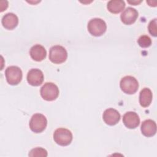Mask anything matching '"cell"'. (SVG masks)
Returning <instances> with one entry per match:
<instances>
[{"instance_id":"cell-9","label":"cell","mask_w":157,"mask_h":157,"mask_svg":"<svg viewBox=\"0 0 157 157\" xmlns=\"http://www.w3.org/2000/svg\"><path fill=\"white\" fill-rule=\"evenodd\" d=\"M102 118L107 124L113 126L119 122L120 114L117 110L113 108H109L104 112Z\"/></svg>"},{"instance_id":"cell-3","label":"cell","mask_w":157,"mask_h":157,"mask_svg":"<svg viewBox=\"0 0 157 157\" xmlns=\"http://www.w3.org/2000/svg\"><path fill=\"white\" fill-rule=\"evenodd\" d=\"M67 58V52L65 48L61 45L52 47L49 52V59L55 64L64 63Z\"/></svg>"},{"instance_id":"cell-2","label":"cell","mask_w":157,"mask_h":157,"mask_svg":"<svg viewBox=\"0 0 157 157\" xmlns=\"http://www.w3.org/2000/svg\"><path fill=\"white\" fill-rule=\"evenodd\" d=\"M53 139L57 144L61 146H67L72 140V134L67 129L58 128L53 133Z\"/></svg>"},{"instance_id":"cell-15","label":"cell","mask_w":157,"mask_h":157,"mask_svg":"<svg viewBox=\"0 0 157 157\" xmlns=\"http://www.w3.org/2000/svg\"><path fill=\"white\" fill-rule=\"evenodd\" d=\"M153 98V94L151 91L148 88H144L142 89L139 94V103L143 107H148Z\"/></svg>"},{"instance_id":"cell-7","label":"cell","mask_w":157,"mask_h":157,"mask_svg":"<svg viewBox=\"0 0 157 157\" xmlns=\"http://www.w3.org/2000/svg\"><path fill=\"white\" fill-rule=\"evenodd\" d=\"M5 75L8 83L12 85H16L21 82L23 74L20 67L11 66L6 69Z\"/></svg>"},{"instance_id":"cell-16","label":"cell","mask_w":157,"mask_h":157,"mask_svg":"<svg viewBox=\"0 0 157 157\" xmlns=\"http://www.w3.org/2000/svg\"><path fill=\"white\" fill-rule=\"evenodd\" d=\"M125 7V3L121 0H111L108 2L107 7L109 12L113 13H118Z\"/></svg>"},{"instance_id":"cell-10","label":"cell","mask_w":157,"mask_h":157,"mask_svg":"<svg viewBox=\"0 0 157 157\" xmlns=\"http://www.w3.org/2000/svg\"><path fill=\"white\" fill-rule=\"evenodd\" d=\"M123 122L126 127L129 129L137 128L140 123V118L134 112H128L123 117Z\"/></svg>"},{"instance_id":"cell-12","label":"cell","mask_w":157,"mask_h":157,"mask_svg":"<svg viewBox=\"0 0 157 157\" xmlns=\"http://www.w3.org/2000/svg\"><path fill=\"white\" fill-rule=\"evenodd\" d=\"M141 132L146 137H152L156 132V124L155 121L148 119L144 121L141 124Z\"/></svg>"},{"instance_id":"cell-14","label":"cell","mask_w":157,"mask_h":157,"mask_svg":"<svg viewBox=\"0 0 157 157\" xmlns=\"http://www.w3.org/2000/svg\"><path fill=\"white\" fill-rule=\"evenodd\" d=\"M18 23V17L13 13H7L2 18V24L7 29H14Z\"/></svg>"},{"instance_id":"cell-13","label":"cell","mask_w":157,"mask_h":157,"mask_svg":"<svg viewBox=\"0 0 157 157\" xmlns=\"http://www.w3.org/2000/svg\"><path fill=\"white\" fill-rule=\"evenodd\" d=\"M29 55L33 60L36 61H41L45 58L47 52L42 45L37 44L33 45L31 48Z\"/></svg>"},{"instance_id":"cell-6","label":"cell","mask_w":157,"mask_h":157,"mask_svg":"<svg viewBox=\"0 0 157 157\" xmlns=\"http://www.w3.org/2000/svg\"><path fill=\"white\" fill-rule=\"evenodd\" d=\"M120 86L124 93L128 94H132L137 91L139 83L135 77L131 75H127L121 78L120 83Z\"/></svg>"},{"instance_id":"cell-11","label":"cell","mask_w":157,"mask_h":157,"mask_svg":"<svg viewBox=\"0 0 157 157\" xmlns=\"http://www.w3.org/2000/svg\"><path fill=\"white\" fill-rule=\"evenodd\" d=\"M138 17V12L135 9L129 7L121 13L120 15L121 21L125 25L134 23Z\"/></svg>"},{"instance_id":"cell-17","label":"cell","mask_w":157,"mask_h":157,"mask_svg":"<svg viewBox=\"0 0 157 157\" xmlns=\"http://www.w3.org/2000/svg\"><path fill=\"white\" fill-rule=\"evenodd\" d=\"M29 156H32V157H39V156H42V157H45L47 156V151L46 150H45L43 148L41 147H37L35 148L32 149L29 153Z\"/></svg>"},{"instance_id":"cell-4","label":"cell","mask_w":157,"mask_h":157,"mask_svg":"<svg viewBox=\"0 0 157 157\" xmlns=\"http://www.w3.org/2000/svg\"><path fill=\"white\" fill-rule=\"evenodd\" d=\"M40 95L46 101H52L55 100L59 95L58 87L52 82L45 83L40 88Z\"/></svg>"},{"instance_id":"cell-8","label":"cell","mask_w":157,"mask_h":157,"mask_svg":"<svg viewBox=\"0 0 157 157\" xmlns=\"http://www.w3.org/2000/svg\"><path fill=\"white\" fill-rule=\"evenodd\" d=\"M27 81L32 86H39L44 81L43 72L39 69H31L27 74Z\"/></svg>"},{"instance_id":"cell-18","label":"cell","mask_w":157,"mask_h":157,"mask_svg":"<svg viewBox=\"0 0 157 157\" xmlns=\"http://www.w3.org/2000/svg\"><path fill=\"white\" fill-rule=\"evenodd\" d=\"M138 44L142 48H147L151 44V39L147 35H142L139 37L137 40Z\"/></svg>"},{"instance_id":"cell-5","label":"cell","mask_w":157,"mask_h":157,"mask_svg":"<svg viewBox=\"0 0 157 157\" xmlns=\"http://www.w3.org/2000/svg\"><path fill=\"white\" fill-rule=\"evenodd\" d=\"M29 128L35 133H40L45 130L47 124L46 117L41 113L34 114L29 121Z\"/></svg>"},{"instance_id":"cell-1","label":"cell","mask_w":157,"mask_h":157,"mask_svg":"<svg viewBox=\"0 0 157 157\" xmlns=\"http://www.w3.org/2000/svg\"><path fill=\"white\" fill-rule=\"evenodd\" d=\"M87 28L91 35L98 37L104 34L107 29V25L102 19L94 18L89 21Z\"/></svg>"},{"instance_id":"cell-19","label":"cell","mask_w":157,"mask_h":157,"mask_svg":"<svg viewBox=\"0 0 157 157\" xmlns=\"http://www.w3.org/2000/svg\"><path fill=\"white\" fill-rule=\"evenodd\" d=\"M148 31L151 35L156 37L157 36V29H156V18L152 20L148 25Z\"/></svg>"},{"instance_id":"cell-20","label":"cell","mask_w":157,"mask_h":157,"mask_svg":"<svg viewBox=\"0 0 157 157\" xmlns=\"http://www.w3.org/2000/svg\"><path fill=\"white\" fill-rule=\"evenodd\" d=\"M141 2H142V1H137V0H134V1H128V3L132 4V5H137V4H140Z\"/></svg>"}]
</instances>
